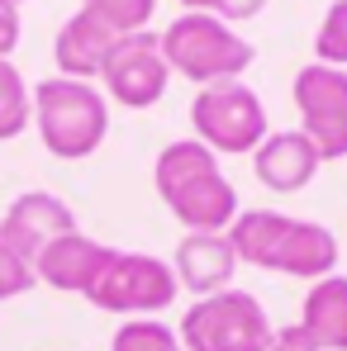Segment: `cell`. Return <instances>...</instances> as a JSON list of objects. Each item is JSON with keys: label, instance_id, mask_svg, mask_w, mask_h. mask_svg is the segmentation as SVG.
Wrapping results in <instances>:
<instances>
[{"label": "cell", "instance_id": "cell-1", "mask_svg": "<svg viewBox=\"0 0 347 351\" xmlns=\"http://www.w3.org/2000/svg\"><path fill=\"white\" fill-rule=\"evenodd\" d=\"M153 185L186 233H229L238 219V190L219 167V152H210L200 138L167 143L157 152Z\"/></svg>", "mask_w": 347, "mask_h": 351}, {"label": "cell", "instance_id": "cell-2", "mask_svg": "<svg viewBox=\"0 0 347 351\" xmlns=\"http://www.w3.org/2000/svg\"><path fill=\"white\" fill-rule=\"evenodd\" d=\"M229 242L238 261L276 276H300V280H324L338 266V237L314 219H290L276 209H247L229 228Z\"/></svg>", "mask_w": 347, "mask_h": 351}, {"label": "cell", "instance_id": "cell-3", "mask_svg": "<svg viewBox=\"0 0 347 351\" xmlns=\"http://www.w3.org/2000/svg\"><path fill=\"white\" fill-rule=\"evenodd\" d=\"M34 119H38V138L43 147L62 162H81L91 157L105 133H110V105L91 81H71V76H48L34 90Z\"/></svg>", "mask_w": 347, "mask_h": 351}, {"label": "cell", "instance_id": "cell-4", "mask_svg": "<svg viewBox=\"0 0 347 351\" xmlns=\"http://www.w3.org/2000/svg\"><path fill=\"white\" fill-rule=\"evenodd\" d=\"M162 58H167L172 71H181L195 86H219V81H238L257 53L219 14L186 10L162 29Z\"/></svg>", "mask_w": 347, "mask_h": 351}, {"label": "cell", "instance_id": "cell-5", "mask_svg": "<svg viewBox=\"0 0 347 351\" xmlns=\"http://www.w3.org/2000/svg\"><path fill=\"white\" fill-rule=\"evenodd\" d=\"M271 332L276 328L267 323V308L257 304V294L233 285L195 299L176 328L181 351H267Z\"/></svg>", "mask_w": 347, "mask_h": 351}, {"label": "cell", "instance_id": "cell-6", "mask_svg": "<svg viewBox=\"0 0 347 351\" xmlns=\"http://www.w3.org/2000/svg\"><path fill=\"white\" fill-rule=\"evenodd\" d=\"M176 271L172 261L148 256V252H115L105 261V271L91 285V304L105 313H124V318H153L176 299Z\"/></svg>", "mask_w": 347, "mask_h": 351}, {"label": "cell", "instance_id": "cell-7", "mask_svg": "<svg viewBox=\"0 0 347 351\" xmlns=\"http://www.w3.org/2000/svg\"><path fill=\"white\" fill-rule=\"evenodd\" d=\"M190 123L210 152H229V157L257 152V143L267 138V110H262L257 90L243 81L200 86V95L190 100Z\"/></svg>", "mask_w": 347, "mask_h": 351}, {"label": "cell", "instance_id": "cell-8", "mask_svg": "<svg viewBox=\"0 0 347 351\" xmlns=\"http://www.w3.org/2000/svg\"><path fill=\"white\" fill-rule=\"evenodd\" d=\"M295 110H300V133L319 147L324 162L347 157V66L309 62L290 81Z\"/></svg>", "mask_w": 347, "mask_h": 351}, {"label": "cell", "instance_id": "cell-9", "mask_svg": "<svg viewBox=\"0 0 347 351\" xmlns=\"http://www.w3.org/2000/svg\"><path fill=\"white\" fill-rule=\"evenodd\" d=\"M100 81H105V95L124 105V110H153L162 95H167V81H172V66L162 58V38L138 29V34H124L110 58L100 66Z\"/></svg>", "mask_w": 347, "mask_h": 351}, {"label": "cell", "instance_id": "cell-10", "mask_svg": "<svg viewBox=\"0 0 347 351\" xmlns=\"http://www.w3.org/2000/svg\"><path fill=\"white\" fill-rule=\"evenodd\" d=\"M0 228H5V237H10L29 261H38L48 242L76 233V214L67 209V199L48 195V190H24V195L5 209Z\"/></svg>", "mask_w": 347, "mask_h": 351}, {"label": "cell", "instance_id": "cell-11", "mask_svg": "<svg viewBox=\"0 0 347 351\" xmlns=\"http://www.w3.org/2000/svg\"><path fill=\"white\" fill-rule=\"evenodd\" d=\"M324 167L319 147L300 133V128H281V133H267L252 152V171L267 190H281V195H295L304 190Z\"/></svg>", "mask_w": 347, "mask_h": 351}, {"label": "cell", "instance_id": "cell-12", "mask_svg": "<svg viewBox=\"0 0 347 351\" xmlns=\"http://www.w3.org/2000/svg\"><path fill=\"white\" fill-rule=\"evenodd\" d=\"M176 285L190 294H219L233 285V271H238V252H233L229 233H186L176 242L172 256Z\"/></svg>", "mask_w": 347, "mask_h": 351}, {"label": "cell", "instance_id": "cell-13", "mask_svg": "<svg viewBox=\"0 0 347 351\" xmlns=\"http://www.w3.org/2000/svg\"><path fill=\"white\" fill-rule=\"evenodd\" d=\"M110 256H115V247H105V242H96V237H86V233H67V237L43 247V256L34 261V271H38L43 285H53L62 294H91L96 276L105 271Z\"/></svg>", "mask_w": 347, "mask_h": 351}, {"label": "cell", "instance_id": "cell-14", "mask_svg": "<svg viewBox=\"0 0 347 351\" xmlns=\"http://www.w3.org/2000/svg\"><path fill=\"white\" fill-rule=\"evenodd\" d=\"M119 29H110L105 19H96L91 10H76L67 24L58 29V43H53V58H58V76H71V81H91L100 76V66L115 48Z\"/></svg>", "mask_w": 347, "mask_h": 351}, {"label": "cell", "instance_id": "cell-15", "mask_svg": "<svg viewBox=\"0 0 347 351\" xmlns=\"http://www.w3.org/2000/svg\"><path fill=\"white\" fill-rule=\"evenodd\" d=\"M304 332L319 342V351H347V276H324L304 294V313H300Z\"/></svg>", "mask_w": 347, "mask_h": 351}, {"label": "cell", "instance_id": "cell-16", "mask_svg": "<svg viewBox=\"0 0 347 351\" xmlns=\"http://www.w3.org/2000/svg\"><path fill=\"white\" fill-rule=\"evenodd\" d=\"M34 119V90L29 81L19 76L14 62H0V143L5 138H19Z\"/></svg>", "mask_w": 347, "mask_h": 351}, {"label": "cell", "instance_id": "cell-17", "mask_svg": "<svg viewBox=\"0 0 347 351\" xmlns=\"http://www.w3.org/2000/svg\"><path fill=\"white\" fill-rule=\"evenodd\" d=\"M110 351H181V337L157 318H128L115 332Z\"/></svg>", "mask_w": 347, "mask_h": 351}, {"label": "cell", "instance_id": "cell-18", "mask_svg": "<svg viewBox=\"0 0 347 351\" xmlns=\"http://www.w3.org/2000/svg\"><path fill=\"white\" fill-rule=\"evenodd\" d=\"M81 10H91L96 19H105L119 34H138V29H148L157 0H81Z\"/></svg>", "mask_w": 347, "mask_h": 351}, {"label": "cell", "instance_id": "cell-19", "mask_svg": "<svg viewBox=\"0 0 347 351\" xmlns=\"http://www.w3.org/2000/svg\"><path fill=\"white\" fill-rule=\"evenodd\" d=\"M314 58L328 66H347V0H333L319 34H314Z\"/></svg>", "mask_w": 347, "mask_h": 351}, {"label": "cell", "instance_id": "cell-20", "mask_svg": "<svg viewBox=\"0 0 347 351\" xmlns=\"http://www.w3.org/2000/svg\"><path fill=\"white\" fill-rule=\"evenodd\" d=\"M34 280H38L34 261H29V256L5 237V228H0V304H5V299H14V294H24Z\"/></svg>", "mask_w": 347, "mask_h": 351}, {"label": "cell", "instance_id": "cell-21", "mask_svg": "<svg viewBox=\"0 0 347 351\" xmlns=\"http://www.w3.org/2000/svg\"><path fill=\"white\" fill-rule=\"evenodd\" d=\"M267 351H319V342L304 332V323H286V328L271 332V347Z\"/></svg>", "mask_w": 347, "mask_h": 351}, {"label": "cell", "instance_id": "cell-22", "mask_svg": "<svg viewBox=\"0 0 347 351\" xmlns=\"http://www.w3.org/2000/svg\"><path fill=\"white\" fill-rule=\"evenodd\" d=\"M14 48H19V5L0 0V62H10Z\"/></svg>", "mask_w": 347, "mask_h": 351}, {"label": "cell", "instance_id": "cell-23", "mask_svg": "<svg viewBox=\"0 0 347 351\" xmlns=\"http://www.w3.org/2000/svg\"><path fill=\"white\" fill-rule=\"evenodd\" d=\"M267 10V0H224L219 5V19L224 24H238V19H252V14H262Z\"/></svg>", "mask_w": 347, "mask_h": 351}, {"label": "cell", "instance_id": "cell-24", "mask_svg": "<svg viewBox=\"0 0 347 351\" xmlns=\"http://www.w3.org/2000/svg\"><path fill=\"white\" fill-rule=\"evenodd\" d=\"M181 5H186V10H200V14H219L224 0H181Z\"/></svg>", "mask_w": 347, "mask_h": 351}, {"label": "cell", "instance_id": "cell-25", "mask_svg": "<svg viewBox=\"0 0 347 351\" xmlns=\"http://www.w3.org/2000/svg\"><path fill=\"white\" fill-rule=\"evenodd\" d=\"M10 5H24V0H10Z\"/></svg>", "mask_w": 347, "mask_h": 351}]
</instances>
